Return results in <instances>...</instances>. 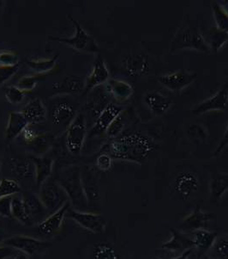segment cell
Instances as JSON below:
<instances>
[{
	"instance_id": "obj_26",
	"label": "cell",
	"mask_w": 228,
	"mask_h": 259,
	"mask_svg": "<svg viewBox=\"0 0 228 259\" xmlns=\"http://www.w3.org/2000/svg\"><path fill=\"white\" fill-rule=\"evenodd\" d=\"M84 83L79 76H67L61 82L52 83V89L59 94H72L83 91Z\"/></svg>"
},
{
	"instance_id": "obj_17",
	"label": "cell",
	"mask_w": 228,
	"mask_h": 259,
	"mask_svg": "<svg viewBox=\"0 0 228 259\" xmlns=\"http://www.w3.org/2000/svg\"><path fill=\"white\" fill-rule=\"evenodd\" d=\"M144 103L154 115L161 116L170 110L172 105L174 104V100L159 92L154 91L148 92L144 96Z\"/></svg>"
},
{
	"instance_id": "obj_38",
	"label": "cell",
	"mask_w": 228,
	"mask_h": 259,
	"mask_svg": "<svg viewBox=\"0 0 228 259\" xmlns=\"http://www.w3.org/2000/svg\"><path fill=\"white\" fill-rule=\"evenodd\" d=\"M213 12H214V19L218 25V29H221L223 31L228 32V16L226 15L220 5L214 3L212 6Z\"/></svg>"
},
{
	"instance_id": "obj_21",
	"label": "cell",
	"mask_w": 228,
	"mask_h": 259,
	"mask_svg": "<svg viewBox=\"0 0 228 259\" xmlns=\"http://www.w3.org/2000/svg\"><path fill=\"white\" fill-rule=\"evenodd\" d=\"M169 230L171 232L172 237L168 241L163 243L161 247L165 250H170V251H186V250L195 247L194 239H190L186 236V234L180 233L176 230L175 228H170Z\"/></svg>"
},
{
	"instance_id": "obj_15",
	"label": "cell",
	"mask_w": 228,
	"mask_h": 259,
	"mask_svg": "<svg viewBox=\"0 0 228 259\" xmlns=\"http://www.w3.org/2000/svg\"><path fill=\"white\" fill-rule=\"evenodd\" d=\"M199 179L195 173L185 171L179 174L174 182L175 191L183 200H189L199 189Z\"/></svg>"
},
{
	"instance_id": "obj_7",
	"label": "cell",
	"mask_w": 228,
	"mask_h": 259,
	"mask_svg": "<svg viewBox=\"0 0 228 259\" xmlns=\"http://www.w3.org/2000/svg\"><path fill=\"white\" fill-rule=\"evenodd\" d=\"M3 245L20 250L22 253L26 254L27 256H33L50 247L51 243L46 240L20 234L6 238Z\"/></svg>"
},
{
	"instance_id": "obj_19",
	"label": "cell",
	"mask_w": 228,
	"mask_h": 259,
	"mask_svg": "<svg viewBox=\"0 0 228 259\" xmlns=\"http://www.w3.org/2000/svg\"><path fill=\"white\" fill-rule=\"evenodd\" d=\"M23 115L25 116L27 121L30 124L41 123L45 121L47 115L45 104H43L42 100L40 98H34L26 104L25 107L22 110Z\"/></svg>"
},
{
	"instance_id": "obj_6",
	"label": "cell",
	"mask_w": 228,
	"mask_h": 259,
	"mask_svg": "<svg viewBox=\"0 0 228 259\" xmlns=\"http://www.w3.org/2000/svg\"><path fill=\"white\" fill-rule=\"evenodd\" d=\"M87 133L85 116L82 114H77L66 132V147L70 153L73 155H78L81 153Z\"/></svg>"
},
{
	"instance_id": "obj_35",
	"label": "cell",
	"mask_w": 228,
	"mask_h": 259,
	"mask_svg": "<svg viewBox=\"0 0 228 259\" xmlns=\"http://www.w3.org/2000/svg\"><path fill=\"white\" fill-rule=\"evenodd\" d=\"M45 79L44 75H25L19 78L17 82V87L24 93H30L35 88L38 82Z\"/></svg>"
},
{
	"instance_id": "obj_11",
	"label": "cell",
	"mask_w": 228,
	"mask_h": 259,
	"mask_svg": "<svg viewBox=\"0 0 228 259\" xmlns=\"http://www.w3.org/2000/svg\"><path fill=\"white\" fill-rule=\"evenodd\" d=\"M109 71L101 55L98 54L94 60L91 72L86 78L83 96L88 95L95 87H99L109 80Z\"/></svg>"
},
{
	"instance_id": "obj_48",
	"label": "cell",
	"mask_w": 228,
	"mask_h": 259,
	"mask_svg": "<svg viewBox=\"0 0 228 259\" xmlns=\"http://www.w3.org/2000/svg\"><path fill=\"white\" fill-rule=\"evenodd\" d=\"M220 4H222V5H220V7L222 8L223 11H224L228 16V1H222Z\"/></svg>"
},
{
	"instance_id": "obj_10",
	"label": "cell",
	"mask_w": 228,
	"mask_h": 259,
	"mask_svg": "<svg viewBox=\"0 0 228 259\" xmlns=\"http://www.w3.org/2000/svg\"><path fill=\"white\" fill-rule=\"evenodd\" d=\"M124 111V108L113 103H109L98 115L94 126L89 132V137L102 136L112 123V121Z\"/></svg>"
},
{
	"instance_id": "obj_20",
	"label": "cell",
	"mask_w": 228,
	"mask_h": 259,
	"mask_svg": "<svg viewBox=\"0 0 228 259\" xmlns=\"http://www.w3.org/2000/svg\"><path fill=\"white\" fill-rule=\"evenodd\" d=\"M126 72L132 77H141L149 71V61L148 57L143 55H128L124 61Z\"/></svg>"
},
{
	"instance_id": "obj_44",
	"label": "cell",
	"mask_w": 228,
	"mask_h": 259,
	"mask_svg": "<svg viewBox=\"0 0 228 259\" xmlns=\"http://www.w3.org/2000/svg\"><path fill=\"white\" fill-rule=\"evenodd\" d=\"M111 158H112L108 153H102L100 156H98V158H96V166L98 167V169L102 171L110 170L112 164Z\"/></svg>"
},
{
	"instance_id": "obj_30",
	"label": "cell",
	"mask_w": 228,
	"mask_h": 259,
	"mask_svg": "<svg viewBox=\"0 0 228 259\" xmlns=\"http://www.w3.org/2000/svg\"><path fill=\"white\" fill-rule=\"evenodd\" d=\"M12 215L13 218L24 225V226H33L34 222H32L31 218L29 217L27 212L25 205L23 202V196H13L12 205Z\"/></svg>"
},
{
	"instance_id": "obj_18",
	"label": "cell",
	"mask_w": 228,
	"mask_h": 259,
	"mask_svg": "<svg viewBox=\"0 0 228 259\" xmlns=\"http://www.w3.org/2000/svg\"><path fill=\"white\" fill-rule=\"evenodd\" d=\"M32 160L34 164V180L38 187L40 188L45 182L51 178L54 160L51 157L40 156L34 157Z\"/></svg>"
},
{
	"instance_id": "obj_9",
	"label": "cell",
	"mask_w": 228,
	"mask_h": 259,
	"mask_svg": "<svg viewBox=\"0 0 228 259\" xmlns=\"http://www.w3.org/2000/svg\"><path fill=\"white\" fill-rule=\"evenodd\" d=\"M197 78L196 72H190L187 70H178L176 72H171L169 74L162 75L158 78L159 83L166 89L174 93H179L183 89L189 87L194 82Z\"/></svg>"
},
{
	"instance_id": "obj_50",
	"label": "cell",
	"mask_w": 228,
	"mask_h": 259,
	"mask_svg": "<svg viewBox=\"0 0 228 259\" xmlns=\"http://www.w3.org/2000/svg\"><path fill=\"white\" fill-rule=\"evenodd\" d=\"M13 259H29V257H28V256H27L26 254L20 253L16 255Z\"/></svg>"
},
{
	"instance_id": "obj_42",
	"label": "cell",
	"mask_w": 228,
	"mask_h": 259,
	"mask_svg": "<svg viewBox=\"0 0 228 259\" xmlns=\"http://www.w3.org/2000/svg\"><path fill=\"white\" fill-rule=\"evenodd\" d=\"M19 65L17 66H0V85L6 83L17 73Z\"/></svg>"
},
{
	"instance_id": "obj_51",
	"label": "cell",
	"mask_w": 228,
	"mask_h": 259,
	"mask_svg": "<svg viewBox=\"0 0 228 259\" xmlns=\"http://www.w3.org/2000/svg\"><path fill=\"white\" fill-rule=\"evenodd\" d=\"M0 180H1V169H0Z\"/></svg>"
},
{
	"instance_id": "obj_1",
	"label": "cell",
	"mask_w": 228,
	"mask_h": 259,
	"mask_svg": "<svg viewBox=\"0 0 228 259\" xmlns=\"http://www.w3.org/2000/svg\"><path fill=\"white\" fill-rule=\"evenodd\" d=\"M156 147L150 137L140 132H131L121 135L114 139L109 145V153L111 158L121 160L143 163Z\"/></svg>"
},
{
	"instance_id": "obj_29",
	"label": "cell",
	"mask_w": 228,
	"mask_h": 259,
	"mask_svg": "<svg viewBox=\"0 0 228 259\" xmlns=\"http://www.w3.org/2000/svg\"><path fill=\"white\" fill-rule=\"evenodd\" d=\"M12 172L20 179L34 178V162L30 158H18L12 160Z\"/></svg>"
},
{
	"instance_id": "obj_8",
	"label": "cell",
	"mask_w": 228,
	"mask_h": 259,
	"mask_svg": "<svg viewBox=\"0 0 228 259\" xmlns=\"http://www.w3.org/2000/svg\"><path fill=\"white\" fill-rule=\"evenodd\" d=\"M71 219L73 220L77 224L86 230L90 231L92 233H103L106 229V221L101 214L92 213V212H81L75 210L72 207L69 209L66 213Z\"/></svg>"
},
{
	"instance_id": "obj_46",
	"label": "cell",
	"mask_w": 228,
	"mask_h": 259,
	"mask_svg": "<svg viewBox=\"0 0 228 259\" xmlns=\"http://www.w3.org/2000/svg\"><path fill=\"white\" fill-rule=\"evenodd\" d=\"M14 255V249L7 245H0V259H7Z\"/></svg>"
},
{
	"instance_id": "obj_47",
	"label": "cell",
	"mask_w": 228,
	"mask_h": 259,
	"mask_svg": "<svg viewBox=\"0 0 228 259\" xmlns=\"http://www.w3.org/2000/svg\"><path fill=\"white\" fill-rule=\"evenodd\" d=\"M191 251H192V249H189V250L182 252V254H181L180 256H177V257H175V258L173 259H190V256L191 255Z\"/></svg>"
},
{
	"instance_id": "obj_36",
	"label": "cell",
	"mask_w": 228,
	"mask_h": 259,
	"mask_svg": "<svg viewBox=\"0 0 228 259\" xmlns=\"http://www.w3.org/2000/svg\"><path fill=\"white\" fill-rule=\"evenodd\" d=\"M93 259H120V257L111 245L101 243L94 248Z\"/></svg>"
},
{
	"instance_id": "obj_14",
	"label": "cell",
	"mask_w": 228,
	"mask_h": 259,
	"mask_svg": "<svg viewBox=\"0 0 228 259\" xmlns=\"http://www.w3.org/2000/svg\"><path fill=\"white\" fill-rule=\"evenodd\" d=\"M77 110L71 103L60 102L51 107L50 119L56 127H67L77 116Z\"/></svg>"
},
{
	"instance_id": "obj_16",
	"label": "cell",
	"mask_w": 228,
	"mask_h": 259,
	"mask_svg": "<svg viewBox=\"0 0 228 259\" xmlns=\"http://www.w3.org/2000/svg\"><path fill=\"white\" fill-rule=\"evenodd\" d=\"M23 200L27 212L31 218L32 222H34V225L40 224V222H42L50 215V213L43 205L40 197L36 194L32 192L23 194Z\"/></svg>"
},
{
	"instance_id": "obj_31",
	"label": "cell",
	"mask_w": 228,
	"mask_h": 259,
	"mask_svg": "<svg viewBox=\"0 0 228 259\" xmlns=\"http://www.w3.org/2000/svg\"><path fill=\"white\" fill-rule=\"evenodd\" d=\"M59 55H56L50 59H39V60H30L27 63L29 68L33 70L36 74L44 75L51 72L54 69L57 63Z\"/></svg>"
},
{
	"instance_id": "obj_28",
	"label": "cell",
	"mask_w": 228,
	"mask_h": 259,
	"mask_svg": "<svg viewBox=\"0 0 228 259\" xmlns=\"http://www.w3.org/2000/svg\"><path fill=\"white\" fill-rule=\"evenodd\" d=\"M195 247L201 250H208L214 246L218 233L216 232L205 230L203 228L194 231Z\"/></svg>"
},
{
	"instance_id": "obj_52",
	"label": "cell",
	"mask_w": 228,
	"mask_h": 259,
	"mask_svg": "<svg viewBox=\"0 0 228 259\" xmlns=\"http://www.w3.org/2000/svg\"><path fill=\"white\" fill-rule=\"evenodd\" d=\"M208 259H209V258H208Z\"/></svg>"
},
{
	"instance_id": "obj_45",
	"label": "cell",
	"mask_w": 228,
	"mask_h": 259,
	"mask_svg": "<svg viewBox=\"0 0 228 259\" xmlns=\"http://www.w3.org/2000/svg\"><path fill=\"white\" fill-rule=\"evenodd\" d=\"M228 146V124L227 127L225 128V133H224V136H223L222 139L220 140V143L218 145L216 149L214 151L213 155L215 158L219 157L220 153H222L223 150L225 149V147Z\"/></svg>"
},
{
	"instance_id": "obj_2",
	"label": "cell",
	"mask_w": 228,
	"mask_h": 259,
	"mask_svg": "<svg viewBox=\"0 0 228 259\" xmlns=\"http://www.w3.org/2000/svg\"><path fill=\"white\" fill-rule=\"evenodd\" d=\"M68 196L75 210L86 212L89 209L88 201L83 190L82 171L78 165H72L58 173L54 178Z\"/></svg>"
},
{
	"instance_id": "obj_49",
	"label": "cell",
	"mask_w": 228,
	"mask_h": 259,
	"mask_svg": "<svg viewBox=\"0 0 228 259\" xmlns=\"http://www.w3.org/2000/svg\"><path fill=\"white\" fill-rule=\"evenodd\" d=\"M6 239V233L2 229H0V245H3V242Z\"/></svg>"
},
{
	"instance_id": "obj_24",
	"label": "cell",
	"mask_w": 228,
	"mask_h": 259,
	"mask_svg": "<svg viewBox=\"0 0 228 259\" xmlns=\"http://www.w3.org/2000/svg\"><path fill=\"white\" fill-rule=\"evenodd\" d=\"M106 88L109 94L120 102L128 100L134 93L133 87L121 79H110L106 82Z\"/></svg>"
},
{
	"instance_id": "obj_41",
	"label": "cell",
	"mask_w": 228,
	"mask_h": 259,
	"mask_svg": "<svg viewBox=\"0 0 228 259\" xmlns=\"http://www.w3.org/2000/svg\"><path fill=\"white\" fill-rule=\"evenodd\" d=\"M19 65V57L17 53L2 50L0 51V66H17Z\"/></svg>"
},
{
	"instance_id": "obj_34",
	"label": "cell",
	"mask_w": 228,
	"mask_h": 259,
	"mask_svg": "<svg viewBox=\"0 0 228 259\" xmlns=\"http://www.w3.org/2000/svg\"><path fill=\"white\" fill-rule=\"evenodd\" d=\"M22 188L15 179H3L0 180V197L13 196L20 193Z\"/></svg>"
},
{
	"instance_id": "obj_22",
	"label": "cell",
	"mask_w": 228,
	"mask_h": 259,
	"mask_svg": "<svg viewBox=\"0 0 228 259\" xmlns=\"http://www.w3.org/2000/svg\"><path fill=\"white\" fill-rule=\"evenodd\" d=\"M29 121H27L22 111H12L10 113L5 134L6 140L12 141L17 138V136H20L29 127Z\"/></svg>"
},
{
	"instance_id": "obj_25",
	"label": "cell",
	"mask_w": 228,
	"mask_h": 259,
	"mask_svg": "<svg viewBox=\"0 0 228 259\" xmlns=\"http://www.w3.org/2000/svg\"><path fill=\"white\" fill-rule=\"evenodd\" d=\"M214 216L210 213H206L201 208L197 207V209L192 211L190 214L186 216L181 221L183 227L190 229V230H197L205 227L210 220L213 219Z\"/></svg>"
},
{
	"instance_id": "obj_43",
	"label": "cell",
	"mask_w": 228,
	"mask_h": 259,
	"mask_svg": "<svg viewBox=\"0 0 228 259\" xmlns=\"http://www.w3.org/2000/svg\"><path fill=\"white\" fill-rule=\"evenodd\" d=\"M13 196L0 197V215L6 218L12 217V205Z\"/></svg>"
},
{
	"instance_id": "obj_40",
	"label": "cell",
	"mask_w": 228,
	"mask_h": 259,
	"mask_svg": "<svg viewBox=\"0 0 228 259\" xmlns=\"http://www.w3.org/2000/svg\"><path fill=\"white\" fill-rule=\"evenodd\" d=\"M213 248L217 258L228 259V235L216 239Z\"/></svg>"
},
{
	"instance_id": "obj_32",
	"label": "cell",
	"mask_w": 228,
	"mask_h": 259,
	"mask_svg": "<svg viewBox=\"0 0 228 259\" xmlns=\"http://www.w3.org/2000/svg\"><path fill=\"white\" fill-rule=\"evenodd\" d=\"M228 40V32L223 31L218 28H213L208 33V46L217 52Z\"/></svg>"
},
{
	"instance_id": "obj_4",
	"label": "cell",
	"mask_w": 228,
	"mask_h": 259,
	"mask_svg": "<svg viewBox=\"0 0 228 259\" xmlns=\"http://www.w3.org/2000/svg\"><path fill=\"white\" fill-rule=\"evenodd\" d=\"M67 19L72 22L75 28V34L71 37H56L51 36L50 39L52 40H56L61 44H66L67 46L72 49H76L77 51L87 54H99L100 48L96 44L94 37L89 35L88 32L86 31L81 23L72 16H67Z\"/></svg>"
},
{
	"instance_id": "obj_3",
	"label": "cell",
	"mask_w": 228,
	"mask_h": 259,
	"mask_svg": "<svg viewBox=\"0 0 228 259\" xmlns=\"http://www.w3.org/2000/svg\"><path fill=\"white\" fill-rule=\"evenodd\" d=\"M184 49H193L205 54L210 52V48L199 29L192 25H184L178 29L170 42L171 53Z\"/></svg>"
},
{
	"instance_id": "obj_33",
	"label": "cell",
	"mask_w": 228,
	"mask_h": 259,
	"mask_svg": "<svg viewBox=\"0 0 228 259\" xmlns=\"http://www.w3.org/2000/svg\"><path fill=\"white\" fill-rule=\"evenodd\" d=\"M127 120H128L127 114L125 111H123L110 125V127L106 131V136L111 139H116L121 136L123 131L126 127Z\"/></svg>"
},
{
	"instance_id": "obj_37",
	"label": "cell",
	"mask_w": 228,
	"mask_h": 259,
	"mask_svg": "<svg viewBox=\"0 0 228 259\" xmlns=\"http://www.w3.org/2000/svg\"><path fill=\"white\" fill-rule=\"evenodd\" d=\"M186 134L194 142H203L208 138V132L205 127L199 124H191L186 130Z\"/></svg>"
},
{
	"instance_id": "obj_12",
	"label": "cell",
	"mask_w": 228,
	"mask_h": 259,
	"mask_svg": "<svg viewBox=\"0 0 228 259\" xmlns=\"http://www.w3.org/2000/svg\"><path fill=\"white\" fill-rule=\"evenodd\" d=\"M228 110V83L223 84L222 87L211 98L205 99L192 110L194 115H202L209 111Z\"/></svg>"
},
{
	"instance_id": "obj_27",
	"label": "cell",
	"mask_w": 228,
	"mask_h": 259,
	"mask_svg": "<svg viewBox=\"0 0 228 259\" xmlns=\"http://www.w3.org/2000/svg\"><path fill=\"white\" fill-rule=\"evenodd\" d=\"M228 190V173L217 172L210 182V200L218 202Z\"/></svg>"
},
{
	"instance_id": "obj_23",
	"label": "cell",
	"mask_w": 228,
	"mask_h": 259,
	"mask_svg": "<svg viewBox=\"0 0 228 259\" xmlns=\"http://www.w3.org/2000/svg\"><path fill=\"white\" fill-rule=\"evenodd\" d=\"M82 171V180H83V190L86 198L88 201V206H94L98 200L100 199L99 189L97 183L94 179V174L89 168L81 169Z\"/></svg>"
},
{
	"instance_id": "obj_13",
	"label": "cell",
	"mask_w": 228,
	"mask_h": 259,
	"mask_svg": "<svg viewBox=\"0 0 228 259\" xmlns=\"http://www.w3.org/2000/svg\"><path fill=\"white\" fill-rule=\"evenodd\" d=\"M71 207H72V204L70 201H68L60 207L59 210L51 213L46 219L37 225V231L39 233L45 236H51L60 233V229L62 228L64 219Z\"/></svg>"
},
{
	"instance_id": "obj_5",
	"label": "cell",
	"mask_w": 228,
	"mask_h": 259,
	"mask_svg": "<svg viewBox=\"0 0 228 259\" xmlns=\"http://www.w3.org/2000/svg\"><path fill=\"white\" fill-rule=\"evenodd\" d=\"M39 197L50 214L59 210L69 198L66 191L53 178H49L40 187Z\"/></svg>"
},
{
	"instance_id": "obj_39",
	"label": "cell",
	"mask_w": 228,
	"mask_h": 259,
	"mask_svg": "<svg viewBox=\"0 0 228 259\" xmlns=\"http://www.w3.org/2000/svg\"><path fill=\"white\" fill-rule=\"evenodd\" d=\"M6 98L10 104H19L25 98V93L17 87H6Z\"/></svg>"
}]
</instances>
